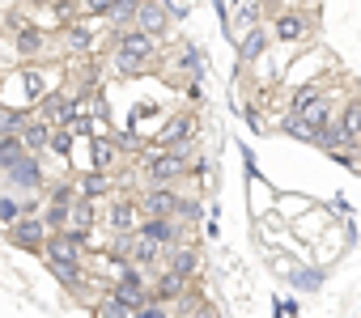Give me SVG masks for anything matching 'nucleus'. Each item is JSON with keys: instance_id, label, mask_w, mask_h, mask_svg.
Wrapping results in <instances>:
<instances>
[{"instance_id": "nucleus-11", "label": "nucleus", "mask_w": 361, "mask_h": 318, "mask_svg": "<svg viewBox=\"0 0 361 318\" xmlns=\"http://www.w3.org/2000/svg\"><path fill=\"white\" fill-rule=\"evenodd\" d=\"M136 30H145V34H161L166 30V9L157 5V0H136Z\"/></svg>"}, {"instance_id": "nucleus-4", "label": "nucleus", "mask_w": 361, "mask_h": 318, "mask_svg": "<svg viewBox=\"0 0 361 318\" xmlns=\"http://www.w3.org/2000/svg\"><path fill=\"white\" fill-rule=\"evenodd\" d=\"M111 293H115V297H119L128 310H140V305L149 301V293H145V280H140V272H136V267H123Z\"/></svg>"}, {"instance_id": "nucleus-5", "label": "nucleus", "mask_w": 361, "mask_h": 318, "mask_svg": "<svg viewBox=\"0 0 361 318\" xmlns=\"http://www.w3.org/2000/svg\"><path fill=\"white\" fill-rule=\"evenodd\" d=\"M140 208H145L149 217H174V212H178V196H174L166 183H153V187L140 196Z\"/></svg>"}, {"instance_id": "nucleus-3", "label": "nucleus", "mask_w": 361, "mask_h": 318, "mask_svg": "<svg viewBox=\"0 0 361 318\" xmlns=\"http://www.w3.org/2000/svg\"><path fill=\"white\" fill-rule=\"evenodd\" d=\"M145 174H149V183H174L178 174H188V157L174 153V148L149 153V157H145Z\"/></svg>"}, {"instance_id": "nucleus-13", "label": "nucleus", "mask_w": 361, "mask_h": 318, "mask_svg": "<svg viewBox=\"0 0 361 318\" xmlns=\"http://www.w3.org/2000/svg\"><path fill=\"white\" fill-rule=\"evenodd\" d=\"M183 284H188L183 276H178V272H170V267H166V272L157 276V284H153L149 301H174V297H183Z\"/></svg>"}, {"instance_id": "nucleus-10", "label": "nucleus", "mask_w": 361, "mask_h": 318, "mask_svg": "<svg viewBox=\"0 0 361 318\" xmlns=\"http://www.w3.org/2000/svg\"><path fill=\"white\" fill-rule=\"evenodd\" d=\"M123 250H128L140 267H153V263H161V255H166V246H157V242L145 238V234H136L132 242H123Z\"/></svg>"}, {"instance_id": "nucleus-7", "label": "nucleus", "mask_w": 361, "mask_h": 318, "mask_svg": "<svg viewBox=\"0 0 361 318\" xmlns=\"http://www.w3.org/2000/svg\"><path fill=\"white\" fill-rule=\"evenodd\" d=\"M140 234H145V238H153L157 246H174L178 238H183V229H178V221H174V217H149V221L140 225Z\"/></svg>"}, {"instance_id": "nucleus-23", "label": "nucleus", "mask_w": 361, "mask_h": 318, "mask_svg": "<svg viewBox=\"0 0 361 318\" xmlns=\"http://www.w3.org/2000/svg\"><path fill=\"white\" fill-rule=\"evenodd\" d=\"M43 110H47V119H56V123H64V119H68V115H73V102H68V98H64V94H51V98H47V106H43Z\"/></svg>"}, {"instance_id": "nucleus-20", "label": "nucleus", "mask_w": 361, "mask_h": 318, "mask_svg": "<svg viewBox=\"0 0 361 318\" xmlns=\"http://www.w3.org/2000/svg\"><path fill=\"white\" fill-rule=\"evenodd\" d=\"M47 140H51V123H26L22 127V144L26 148H47Z\"/></svg>"}, {"instance_id": "nucleus-16", "label": "nucleus", "mask_w": 361, "mask_h": 318, "mask_svg": "<svg viewBox=\"0 0 361 318\" xmlns=\"http://www.w3.org/2000/svg\"><path fill=\"white\" fill-rule=\"evenodd\" d=\"M22 148H26V144H22V132H18V136H13V132H0V166H5V170L18 166Z\"/></svg>"}, {"instance_id": "nucleus-27", "label": "nucleus", "mask_w": 361, "mask_h": 318, "mask_svg": "<svg viewBox=\"0 0 361 318\" xmlns=\"http://www.w3.org/2000/svg\"><path fill=\"white\" fill-rule=\"evenodd\" d=\"M178 64H183V68H192V72H200V68H204V60H200V51H196V47H188Z\"/></svg>"}, {"instance_id": "nucleus-31", "label": "nucleus", "mask_w": 361, "mask_h": 318, "mask_svg": "<svg viewBox=\"0 0 361 318\" xmlns=\"http://www.w3.org/2000/svg\"><path fill=\"white\" fill-rule=\"evenodd\" d=\"M64 5H68V0H64Z\"/></svg>"}, {"instance_id": "nucleus-26", "label": "nucleus", "mask_w": 361, "mask_h": 318, "mask_svg": "<svg viewBox=\"0 0 361 318\" xmlns=\"http://www.w3.org/2000/svg\"><path fill=\"white\" fill-rule=\"evenodd\" d=\"M73 191H77V187H68V183H64V187H51V204H60V208H73V200H77Z\"/></svg>"}, {"instance_id": "nucleus-18", "label": "nucleus", "mask_w": 361, "mask_h": 318, "mask_svg": "<svg viewBox=\"0 0 361 318\" xmlns=\"http://www.w3.org/2000/svg\"><path fill=\"white\" fill-rule=\"evenodd\" d=\"M259 18V0H234V26L238 30H251Z\"/></svg>"}, {"instance_id": "nucleus-19", "label": "nucleus", "mask_w": 361, "mask_h": 318, "mask_svg": "<svg viewBox=\"0 0 361 318\" xmlns=\"http://www.w3.org/2000/svg\"><path fill=\"white\" fill-rule=\"evenodd\" d=\"M39 51H43V34H39L35 26H22V30H18V56L30 60V56H39Z\"/></svg>"}, {"instance_id": "nucleus-14", "label": "nucleus", "mask_w": 361, "mask_h": 318, "mask_svg": "<svg viewBox=\"0 0 361 318\" xmlns=\"http://www.w3.org/2000/svg\"><path fill=\"white\" fill-rule=\"evenodd\" d=\"M77 191H81V200H102L106 191H111V179H106V170H90V174H81V183H77Z\"/></svg>"}, {"instance_id": "nucleus-1", "label": "nucleus", "mask_w": 361, "mask_h": 318, "mask_svg": "<svg viewBox=\"0 0 361 318\" xmlns=\"http://www.w3.org/2000/svg\"><path fill=\"white\" fill-rule=\"evenodd\" d=\"M157 51V34H145V30H123L119 43H115V68L119 72H145L149 60Z\"/></svg>"}, {"instance_id": "nucleus-6", "label": "nucleus", "mask_w": 361, "mask_h": 318, "mask_svg": "<svg viewBox=\"0 0 361 318\" xmlns=\"http://www.w3.org/2000/svg\"><path fill=\"white\" fill-rule=\"evenodd\" d=\"M161 259H166L170 272H178L183 280H192V276L200 272V250H192V246H178V242H174V246H166Z\"/></svg>"}, {"instance_id": "nucleus-22", "label": "nucleus", "mask_w": 361, "mask_h": 318, "mask_svg": "<svg viewBox=\"0 0 361 318\" xmlns=\"http://www.w3.org/2000/svg\"><path fill=\"white\" fill-rule=\"evenodd\" d=\"M64 43H68V51H77V56H81V51H90V47H94V34H90L85 26H73V30L64 34Z\"/></svg>"}, {"instance_id": "nucleus-9", "label": "nucleus", "mask_w": 361, "mask_h": 318, "mask_svg": "<svg viewBox=\"0 0 361 318\" xmlns=\"http://www.w3.org/2000/svg\"><path fill=\"white\" fill-rule=\"evenodd\" d=\"M9 234H13L18 246H26V250H43V242H47V221H18Z\"/></svg>"}, {"instance_id": "nucleus-24", "label": "nucleus", "mask_w": 361, "mask_h": 318, "mask_svg": "<svg viewBox=\"0 0 361 318\" xmlns=\"http://www.w3.org/2000/svg\"><path fill=\"white\" fill-rule=\"evenodd\" d=\"M259 51H264V30H247V39H243V60L251 64V60H259Z\"/></svg>"}, {"instance_id": "nucleus-30", "label": "nucleus", "mask_w": 361, "mask_h": 318, "mask_svg": "<svg viewBox=\"0 0 361 318\" xmlns=\"http://www.w3.org/2000/svg\"><path fill=\"white\" fill-rule=\"evenodd\" d=\"M85 5H90L94 13H106V9H111V0H85Z\"/></svg>"}, {"instance_id": "nucleus-21", "label": "nucleus", "mask_w": 361, "mask_h": 318, "mask_svg": "<svg viewBox=\"0 0 361 318\" xmlns=\"http://www.w3.org/2000/svg\"><path fill=\"white\" fill-rule=\"evenodd\" d=\"M98 318H132V310H128L115 293H106V297L98 301Z\"/></svg>"}, {"instance_id": "nucleus-8", "label": "nucleus", "mask_w": 361, "mask_h": 318, "mask_svg": "<svg viewBox=\"0 0 361 318\" xmlns=\"http://www.w3.org/2000/svg\"><path fill=\"white\" fill-rule=\"evenodd\" d=\"M192 136H196V119H192V115H174V119L161 127L157 140H161V148H174V144H188Z\"/></svg>"}, {"instance_id": "nucleus-17", "label": "nucleus", "mask_w": 361, "mask_h": 318, "mask_svg": "<svg viewBox=\"0 0 361 318\" xmlns=\"http://www.w3.org/2000/svg\"><path fill=\"white\" fill-rule=\"evenodd\" d=\"M276 34H281L285 43H298V39L306 34V22H302L298 13H281V18H276Z\"/></svg>"}, {"instance_id": "nucleus-12", "label": "nucleus", "mask_w": 361, "mask_h": 318, "mask_svg": "<svg viewBox=\"0 0 361 318\" xmlns=\"http://www.w3.org/2000/svg\"><path fill=\"white\" fill-rule=\"evenodd\" d=\"M298 119H302V123H310V127H323V123L331 119V98H327V94H314L310 102H302V106H298Z\"/></svg>"}, {"instance_id": "nucleus-2", "label": "nucleus", "mask_w": 361, "mask_h": 318, "mask_svg": "<svg viewBox=\"0 0 361 318\" xmlns=\"http://www.w3.org/2000/svg\"><path fill=\"white\" fill-rule=\"evenodd\" d=\"M43 255L51 263V272L64 280V284H81V255H77V238L73 234H56L43 242Z\"/></svg>"}, {"instance_id": "nucleus-15", "label": "nucleus", "mask_w": 361, "mask_h": 318, "mask_svg": "<svg viewBox=\"0 0 361 318\" xmlns=\"http://www.w3.org/2000/svg\"><path fill=\"white\" fill-rule=\"evenodd\" d=\"M136 221H140V208H136L132 200H119V204L111 208V229H115V234H132Z\"/></svg>"}, {"instance_id": "nucleus-29", "label": "nucleus", "mask_w": 361, "mask_h": 318, "mask_svg": "<svg viewBox=\"0 0 361 318\" xmlns=\"http://www.w3.org/2000/svg\"><path fill=\"white\" fill-rule=\"evenodd\" d=\"M56 153H68V132H51V140H47Z\"/></svg>"}, {"instance_id": "nucleus-28", "label": "nucleus", "mask_w": 361, "mask_h": 318, "mask_svg": "<svg viewBox=\"0 0 361 318\" xmlns=\"http://www.w3.org/2000/svg\"><path fill=\"white\" fill-rule=\"evenodd\" d=\"M314 94H323V89H319V85H302V89H298V94H293V110H298V106H302V102H310V98H314Z\"/></svg>"}, {"instance_id": "nucleus-25", "label": "nucleus", "mask_w": 361, "mask_h": 318, "mask_svg": "<svg viewBox=\"0 0 361 318\" xmlns=\"http://www.w3.org/2000/svg\"><path fill=\"white\" fill-rule=\"evenodd\" d=\"M115 162V144L111 140H94V170H106Z\"/></svg>"}]
</instances>
